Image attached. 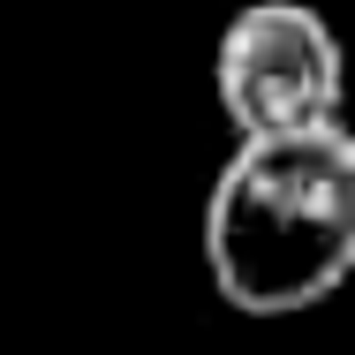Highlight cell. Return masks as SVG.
<instances>
[{"label": "cell", "instance_id": "7a4b0ae2", "mask_svg": "<svg viewBox=\"0 0 355 355\" xmlns=\"http://www.w3.org/2000/svg\"><path fill=\"white\" fill-rule=\"evenodd\" d=\"M212 98L234 137H287L340 121L348 53L310 0H250L212 46Z\"/></svg>", "mask_w": 355, "mask_h": 355}, {"label": "cell", "instance_id": "6da1fadb", "mask_svg": "<svg viewBox=\"0 0 355 355\" xmlns=\"http://www.w3.org/2000/svg\"><path fill=\"white\" fill-rule=\"evenodd\" d=\"M205 272L242 318H295L355 272V129L234 137L205 197Z\"/></svg>", "mask_w": 355, "mask_h": 355}]
</instances>
